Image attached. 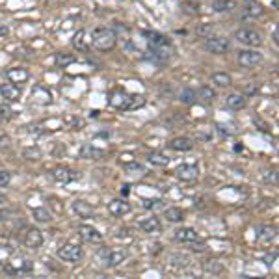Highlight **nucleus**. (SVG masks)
<instances>
[{
    "mask_svg": "<svg viewBox=\"0 0 279 279\" xmlns=\"http://www.w3.org/2000/svg\"><path fill=\"white\" fill-rule=\"evenodd\" d=\"M203 47H205L206 52L211 54H225L231 50V41L224 36H206L205 41H203Z\"/></svg>",
    "mask_w": 279,
    "mask_h": 279,
    "instance_id": "nucleus-6",
    "label": "nucleus"
},
{
    "mask_svg": "<svg viewBox=\"0 0 279 279\" xmlns=\"http://www.w3.org/2000/svg\"><path fill=\"white\" fill-rule=\"evenodd\" d=\"M6 79L12 82V84H25L26 80L30 79V73L25 67H10L6 71Z\"/></svg>",
    "mask_w": 279,
    "mask_h": 279,
    "instance_id": "nucleus-12",
    "label": "nucleus"
},
{
    "mask_svg": "<svg viewBox=\"0 0 279 279\" xmlns=\"http://www.w3.org/2000/svg\"><path fill=\"white\" fill-rule=\"evenodd\" d=\"M147 43H149V47L151 50L155 52L157 56H162L164 60L170 58V52H171V41L168 39L166 36L162 34H157V32H153V34H147Z\"/></svg>",
    "mask_w": 279,
    "mask_h": 279,
    "instance_id": "nucleus-4",
    "label": "nucleus"
},
{
    "mask_svg": "<svg viewBox=\"0 0 279 279\" xmlns=\"http://www.w3.org/2000/svg\"><path fill=\"white\" fill-rule=\"evenodd\" d=\"M32 216H34V220L39 222V224H49L50 220H52V214H50L47 208H34V211H32Z\"/></svg>",
    "mask_w": 279,
    "mask_h": 279,
    "instance_id": "nucleus-30",
    "label": "nucleus"
},
{
    "mask_svg": "<svg viewBox=\"0 0 279 279\" xmlns=\"http://www.w3.org/2000/svg\"><path fill=\"white\" fill-rule=\"evenodd\" d=\"M77 233L88 242H103V233H99V229L91 227V225H79Z\"/></svg>",
    "mask_w": 279,
    "mask_h": 279,
    "instance_id": "nucleus-16",
    "label": "nucleus"
},
{
    "mask_svg": "<svg viewBox=\"0 0 279 279\" xmlns=\"http://www.w3.org/2000/svg\"><path fill=\"white\" fill-rule=\"evenodd\" d=\"M170 149L179 151V153L192 151V149H194V142L190 138H186V136H179V138H173L170 142Z\"/></svg>",
    "mask_w": 279,
    "mask_h": 279,
    "instance_id": "nucleus-19",
    "label": "nucleus"
},
{
    "mask_svg": "<svg viewBox=\"0 0 279 279\" xmlns=\"http://www.w3.org/2000/svg\"><path fill=\"white\" fill-rule=\"evenodd\" d=\"M6 201H8V195L0 192V205H2V203H6Z\"/></svg>",
    "mask_w": 279,
    "mask_h": 279,
    "instance_id": "nucleus-44",
    "label": "nucleus"
},
{
    "mask_svg": "<svg viewBox=\"0 0 279 279\" xmlns=\"http://www.w3.org/2000/svg\"><path fill=\"white\" fill-rule=\"evenodd\" d=\"M8 36H10V28H8V25L0 23V37H8Z\"/></svg>",
    "mask_w": 279,
    "mask_h": 279,
    "instance_id": "nucleus-42",
    "label": "nucleus"
},
{
    "mask_svg": "<svg viewBox=\"0 0 279 279\" xmlns=\"http://www.w3.org/2000/svg\"><path fill=\"white\" fill-rule=\"evenodd\" d=\"M73 211L79 214L80 218H90L91 214H93V206H91L90 203L82 201V199H77L73 203Z\"/></svg>",
    "mask_w": 279,
    "mask_h": 279,
    "instance_id": "nucleus-25",
    "label": "nucleus"
},
{
    "mask_svg": "<svg viewBox=\"0 0 279 279\" xmlns=\"http://www.w3.org/2000/svg\"><path fill=\"white\" fill-rule=\"evenodd\" d=\"M264 56L259 52L257 49H246V50H240L237 54V61L238 65L246 67V69H251V67H257L261 65Z\"/></svg>",
    "mask_w": 279,
    "mask_h": 279,
    "instance_id": "nucleus-7",
    "label": "nucleus"
},
{
    "mask_svg": "<svg viewBox=\"0 0 279 279\" xmlns=\"http://www.w3.org/2000/svg\"><path fill=\"white\" fill-rule=\"evenodd\" d=\"M0 95H2V99L4 101H8V103H17L19 99H21V95H23V91H21V88H19L17 84H2L0 86Z\"/></svg>",
    "mask_w": 279,
    "mask_h": 279,
    "instance_id": "nucleus-11",
    "label": "nucleus"
},
{
    "mask_svg": "<svg viewBox=\"0 0 279 279\" xmlns=\"http://www.w3.org/2000/svg\"><path fill=\"white\" fill-rule=\"evenodd\" d=\"M75 63V56L73 54H67V52H58L56 54V65L58 67H63L65 69L67 65Z\"/></svg>",
    "mask_w": 279,
    "mask_h": 279,
    "instance_id": "nucleus-33",
    "label": "nucleus"
},
{
    "mask_svg": "<svg viewBox=\"0 0 279 279\" xmlns=\"http://www.w3.org/2000/svg\"><path fill=\"white\" fill-rule=\"evenodd\" d=\"M277 238V229L273 225H264L259 233H257V240L259 244H272Z\"/></svg>",
    "mask_w": 279,
    "mask_h": 279,
    "instance_id": "nucleus-21",
    "label": "nucleus"
},
{
    "mask_svg": "<svg viewBox=\"0 0 279 279\" xmlns=\"http://www.w3.org/2000/svg\"><path fill=\"white\" fill-rule=\"evenodd\" d=\"M273 43L277 45V30H273Z\"/></svg>",
    "mask_w": 279,
    "mask_h": 279,
    "instance_id": "nucleus-45",
    "label": "nucleus"
},
{
    "mask_svg": "<svg viewBox=\"0 0 279 279\" xmlns=\"http://www.w3.org/2000/svg\"><path fill=\"white\" fill-rule=\"evenodd\" d=\"M140 229L144 231V233H147V235H157V233H160L162 225H160V220L151 216V218H146L140 222Z\"/></svg>",
    "mask_w": 279,
    "mask_h": 279,
    "instance_id": "nucleus-20",
    "label": "nucleus"
},
{
    "mask_svg": "<svg viewBox=\"0 0 279 279\" xmlns=\"http://www.w3.org/2000/svg\"><path fill=\"white\" fill-rule=\"evenodd\" d=\"M213 10L218 13H231L237 10V2L235 0H214Z\"/></svg>",
    "mask_w": 279,
    "mask_h": 279,
    "instance_id": "nucleus-24",
    "label": "nucleus"
},
{
    "mask_svg": "<svg viewBox=\"0 0 279 279\" xmlns=\"http://www.w3.org/2000/svg\"><path fill=\"white\" fill-rule=\"evenodd\" d=\"M110 104L117 110H136L140 106L146 104V97L144 95H130L125 91H117L110 97Z\"/></svg>",
    "mask_w": 279,
    "mask_h": 279,
    "instance_id": "nucleus-1",
    "label": "nucleus"
},
{
    "mask_svg": "<svg viewBox=\"0 0 279 279\" xmlns=\"http://www.w3.org/2000/svg\"><path fill=\"white\" fill-rule=\"evenodd\" d=\"M10 115H12V110L10 108H6V106H4V108H0V117H10Z\"/></svg>",
    "mask_w": 279,
    "mask_h": 279,
    "instance_id": "nucleus-43",
    "label": "nucleus"
},
{
    "mask_svg": "<svg viewBox=\"0 0 279 279\" xmlns=\"http://www.w3.org/2000/svg\"><path fill=\"white\" fill-rule=\"evenodd\" d=\"M166 218L171 224H179V222L184 220V213H182L181 208H177V206H171V208H166Z\"/></svg>",
    "mask_w": 279,
    "mask_h": 279,
    "instance_id": "nucleus-29",
    "label": "nucleus"
},
{
    "mask_svg": "<svg viewBox=\"0 0 279 279\" xmlns=\"http://www.w3.org/2000/svg\"><path fill=\"white\" fill-rule=\"evenodd\" d=\"M10 182H12V173H10V171L0 170V188H4V186H8Z\"/></svg>",
    "mask_w": 279,
    "mask_h": 279,
    "instance_id": "nucleus-37",
    "label": "nucleus"
},
{
    "mask_svg": "<svg viewBox=\"0 0 279 279\" xmlns=\"http://www.w3.org/2000/svg\"><path fill=\"white\" fill-rule=\"evenodd\" d=\"M73 47L80 52H88L91 47V39H88V32L79 30L73 37Z\"/></svg>",
    "mask_w": 279,
    "mask_h": 279,
    "instance_id": "nucleus-18",
    "label": "nucleus"
},
{
    "mask_svg": "<svg viewBox=\"0 0 279 279\" xmlns=\"http://www.w3.org/2000/svg\"><path fill=\"white\" fill-rule=\"evenodd\" d=\"M190 244H192V251H199V253H201V251H205V249H206V244L205 242H195V240H194V242H190Z\"/></svg>",
    "mask_w": 279,
    "mask_h": 279,
    "instance_id": "nucleus-41",
    "label": "nucleus"
},
{
    "mask_svg": "<svg viewBox=\"0 0 279 279\" xmlns=\"http://www.w3.org/2000/svg\"><path fill=\"white\" fill-rule=\"evenodd\" d=\"M56 255H58V259L65 262H79L82 259V248L75 246V244H63L58 248Z\"/></svg>",
    "mask_w": 279,
    "mask_h": 279,
    "instance_id": "nucleus-8",
    "label": "nucleus"
},
{
    "mask_svg": "<svg viewBox=\"0 0 279 279\" xmlns=\"http://www.w3.org/2000/svg\"><path fill=\"white\" fill-rule=\"evenodd\" d=\"M173 238H175L177 242L190 244L194 242V240H199V235H197V231L194 227H181V229H177L173 233Z\"/></svg>",
    "mask_w": 279,
    "mask_h": 279,
    "instance_id": "nucleus-14",
    "label": "nucleus"
},
{
    "mask_svg": "<svg viewBox=\"0 0 279 279\" xmlns=\"http://www.w3.org/2000/svg\"><path fill=\"white\" fill-rule=\"evenodd\" d=\"M242 12L246 17H251V19H257L264 15V10H262V6L257 0H244Z\"/></svg>",
    "mask_w": 279,
    "mask_h": 279,
    "instance_id": "nucleus-17",
    "label": "nucleus"
},
{
    "mask_svg": "<svg viewBox=\"0 0 279 279\" xmlns=\"http://www.w3.org/2000/svg\"><path fill=\"white\" fill-rule=\"evenodd\" d=\"M203 268H205L206 273H213V275H218V273L224 272V264L220 261H206Z\"/></svg>",
    "mask_w": 279,
    "mask_h": 279,
    "instance_id": "nucleus-32",
    "label": "nucleus"
},
{
    "mask_svg": "<svg viewBox=\"0 0 279 279\" xmlns=\"http://www.w3.org/2000/svg\"><path fill=\"white\" fill-rule=\"evenodd\" d=\"M162 203H164L162 199H146L144 201V206L146 208H157V206H162Z\"/></svg>",
    "mask_w": 279,
    "mask_h": 279,
    "instance_id": "nucleus-38",
    "label": "nucleus"
},
{
    "mask_svg": "<svg viewBox=\"0 0 279 279\" xmlns=\"http://www.w3.org/2000/svg\"><path fill=\"white\" fill-rule=\"evenodd\" d=\"M117 37L110 28H97L91 36V47H95L101 52H108V50L115 49Z\"/></svg>",
    "mask_w": 279,
    "mask_h": 279,
    "instance_id": "nucleus-2",
    "label": "nucleus"
},
{
    "mask_svg": "<svg viewBox=\"0 0 279 279\" xmlns=\"http://www.w3.org/2000/svg\"><path fill=\"white\" fill-rule=\"evenodd\" d=\"M225 104L231 110H242L246 108V95L244 93H231L225 97Z\"/></svg>",
    "mask_w": 279,
    "mask_h": 279,
    "instance_id": "nucleus-23",
    "label": "nucleus"
},
{
    "mask_svg": "<svg viewBox=\"0 0 279 279\" xmlns=\"http://www.w3.org/2000/svg\"><path fill=\"white\" fill-rule=\"evenodd\" d=\"M147 160H149V164H153V166H168V164H170L171 158L168 157L166 153L155 151V153H151V155L147 157Z\"/></svg>",
    "mask_w": 279,
    "mask_h": 279,
    "instance_id": "nucleus-27",
    "label": "nucleus"
},
{
    "mask_svg": "<svg viewBox=\"0 0 279 279\" xmlns=\"http://www.w3.org/2000/svg\"><path fill=\"white\" fill-rule=\"evenodd\" d=\"M275 259H277V253L273 251V253H268V255H264V259L262 261L266 262V266H272L273 262H275Z\"/></svg>",
    "mask_w": 279,
    "mask_h": 279,
    "instance_id": "nucleus-40",
    "label": "nucleus"
},
{
    "mask_svg": "<svg viewBox=\"0 0 279 279\" xmlns=\"http://www.w3.org/2000/svg\"><path fill=\"white\" fill-rule=\"evenodd\" d=\"M25 246L30 249H39L43 246V233L39 229H28L25 233Z\"/></svg>",
    "mask_w": 279,
    "mask_h": 279,
    "instance_id": "nucleus-15",
    "label": "nucleus"
},
{
    "mask_svg": "<svg viewBox=\"0 0 279 279\" xmlns=\"http://www.w3.org/2000/svg\"><path fill=\"white\" fill-rule=\"evenodd\" d=\"M52 177H54L58 182H63V184H67V182L79 181L80 173H79V171L71 170V168H63V166H60V168H56V170L52 171Z\"/></svg>",
    "mask_w": 279,
    "mask_h": 279,
    "instance_id": "nucleus-10",
    "label": "nucleus"
},
{
    "mask_svg": "<svg viewBox=\"0 0 279 279\" xmlns=\"http://www.w3.org/2000/svg\"><path fill=\"white\" fill-rule=\"evenodd\" d=\"M103 153L97 151L95 147H91V146H82V149H80V157L82 158H93V157H101Z\"/></svg>",
    "mask_w": 279,
    "mask_h": 279,
    "instance_id": "nucleus-34",
    "label": "nucleus"
},
{
    "mask_svg": "<svg viewBox=\"0 0 279 279\" xmlns=\"http://www.w3.org/2000/svg\"><path fill=\"white\" fill-rule=\"evenodd\" d=\"M213 82L218 88H229L231 84H233V79H231L229 73H222V71H218V73L213 75Z\"/></svg>",
    "mask_w": 279,
    "mask_h": 279,
    "instance_id": "nucleus-28",
    "label": "nucleus"
},
{
    "mask_svg": "<svg viewBox=\"0 0 279 279\" xmlns=\"http://www.w3.org/2000/svg\"><path fill=\"white\" fill-rule=\"evenodd\" d=\"M127 257H128V251L125 248H115V249L103 248L99 251V259L103 262V266H106V268L119 266L121 262L127 261Z\"/></svg>",
    "mask_w": 279,
    "mask_h": 279,
    "instance_id": "nucleus-3",
    "label": "nucleus"
},
{
    "mask_svg": "<svg viewBox=\"0 0 279 279\" xmlns=\"http://www.w3.org/2000/svg\"><path fill=\"white\" fill-rule=\"evenodd\" d=\"M235 41H238L240 45H246L249 49H257V47H261L264 39H262L261 32L257 30H251V28H240V30L235 32Z\"/></svg>",
    "mask_w": 279,
    "mask_h": 279,
    "instance_id": "nucleus-5",
    "label": "nucleus"
},
{
    "mask_svg": "<svg viewBox=\"0 0 279 279\" xmlns=\"http://www.w3.org/2000/svg\"><path fill=\"white\" fill-rule=\"evenodd\" d=\"M175 175H177V179H181V181L192 182L199 177V166L197 164H182L175 170Z\"/></svg>",
    "mask_w": 279,
    "mask_h": 279,
    "instance_id": "nucleus-9",
    "label": "nucleus"
},
{
    "mask_svg": "<svg viewBox=\"0 0 279 279\" xmlns=\"http://www.w3.org/2000/svg\"><path fill=\"white\" fill-rule=\"evenodd\" d=\"M130 211H132V206H130V203H128L127 199H114L108 203V213L112 214V216H117V218H121V216L128 214Z\"/></svg>",
    "mask_w": 279,
    "mask_h": 279,
    "instance_id": "nucleus-13",
    "label": "nucleus"
},
{
    "mask_svg": "<svg viewBox=\"0 0 279 279\" xmlns=\"http://www.w3.org/2000/svg\"><path fill=\"white\" fill-rule=\"evenodd\" d=\"M179 99H181V103H184V104H192L195 101V91L194 90H182L181 91V95H179Z\"/></svg>",
    "mask_w": 279,
    "mask_h": 279,
    "instance_id": "nucleus-35",
    "label": "nucleus"
},
{
    "mask_svg": "<svg viewBox=\"0 0 279 279\" xmlns=\"http://www.w3.org/2000/svg\"><path fill=\"white\" fill-rule=\"evenodd\" d=\"M125 170H127L130 175H144V173H146L144 166L136 164V162H132V164H127V166H125Z\"/></svg>",
    "mask_w": 279,
    "mask_h": 279,
    "instance_id": "nucleus-36",
    "label": "nucleus"
},
{
    "mask_svg": "<svg viewBox=\"0 0 279 279\" xmlns=\"http://www.w3.org/2000/svg\"><path fill=\"white\" fill-rule=\"evenodd\" d=\"M32 97L36 99L39 104H49L50 101H52V95H50V91L45 90L43 86H37L36 90L32 91Z\"/></svg>",
    "mask_w": 279,
    "mask_h": 279,
    "instance_id": "nucleus-26",
    "label": "nucleus"
},
{
    "mask_svg": "<svg viewBox=\"0 0 279 279\" xmlns=\"http://www.w3.org/2000/svg\"><path fill=\"white\" fill-rule=\"evenodd\" d=\"M32 270V262L26 259H19V261H10L6 264V272L10 273H23V272H30Z\"/></svg>",
    "mask_w": 279,
    "mask_h": 279,
    "instance_id": "nucleus-22",
    "label": "nucleus"
},
{
    "mask_svg": "<svg viewBox=\"0 0 279 279\" xmlns=\"http://www.w3.org/2000/svg\"><path fill=\"white\" fill-rule=\"evenodd\" d=\"M264 181L266 182H272V184H275L277 182V171H266V175H264Z\"/></svg>",
    "mask_w": 279,
    "mask_h": 279,
    "instance_id": "nucleus-39",
    "label": "nucleus"
},
{
    "mask_svg": "<svg viewBox=\"0 0 279 279\" xmlns=\"http://www.w3.org/2000/svg\"><path fill=\"white\" fill-rule=\"evenodd\" d=\"M199 97L203 99L206 104H211V103H214V99H216V91L213 90V86H201Z\"/></svg>",
    "mask_w": 279,
    "mask_h": 279,
    "instance_id": "nucleus-31",
    "label": "nucleus"
}]
</instances>
